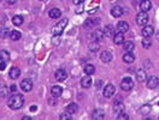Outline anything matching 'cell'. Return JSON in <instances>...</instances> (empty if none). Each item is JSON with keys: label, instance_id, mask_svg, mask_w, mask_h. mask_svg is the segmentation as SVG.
I'll return each instance as SVG.
<instances>
[{"label": "cell", "instance_id": "obj_1", "mask_svg": "<svg viewBox=\"0 0 159 120\" xmlns=\"http://www.w3.org/2000/svg\"><path fill=\"white\" fill-rule=\"evenodd\" d=\"M24 105V97L22 94H13L12 96L9 97L7 101V106L11 109H19Z\"/></svg>", "mask_w": 159, "mask_h": 120}, {"label": "cell", "instance_id": "obj_2", "mask_svg": "<svg viewBox=\"0 0 159 120\" xmlns=\"http://www.w3.org/2000/svg\"><path fill=\"white\" fill-rule=\"evenodd\" d=\"M68 25V19L66 18H63L60 19V22H58L57 24L52 28V35L53 36H58V35H60V34L64 31V29H65V27Z\"/></svg>", "mask_w": 159, "mask_h": 120}, {"label": "cell", "instance_id": "obj_3", "mask_svg": "<svg viewBox=\"0 0 159 120\" xmlns=\"http://www.w3.org/2000/svg\"><path fill=\"white\" fill-rule=\"evenodd\" d=\"M133 87H134V82H133V79H131L130 77L123 78V81L121 82V88H122V90L129 91Z\"/></svg>", "mask_w": 159, "mask_h": 120}, {"label": "cell", "instance_id": "obj_4", "mask_svg": "<svg viewBox=\"0 0 159 120\" xmlns=\"http://www.w3.org/2000/svg\"><path fill=\"white\" fill-rule=\"evenodd\" d=\"M148 19H150L148 15H147V12H144V11L138 13V16H136V23L139 25H146Z\"/></svg>", "mask_w": 159, "mask_h": 120}, {"label": "cell", "instance_id": "obj_5", "mask_svg": "<svg viewBox=\"0 0 159 120\" xmlns=\"http://www.w3.org/2000/svg\"><path fill=\"white\" fill-rule=\"evenodd\" d=\"M54 77H56V79L58 82H63V81H65V79L68 78V73H66V71L64 70V68H59V70L56 71Z\"/></svg>", "mask_w": 159, "mask_h": 120}, {"label": "cell", "instance_id": "obj_6", "mask_svg": "<svg viewBox=\"0 0 159 120\" xmlns=\"http://www.w3.org/2000/svg\"><path fill=\"white\" fill-rule=\"evenodd\" d=\"M115 91H116V88H115V85L112 84H107L106 87L104 88V96L105 97H112L113 94H115Z\"/></svg>", "mask_w": 159, "mask_h": 120}, {"label": "cell", "instance_id": "obj_7", "mask_svg": "<svg viewBox=\"0 0 159 120\" xmlns=\"http://www.w3.org/2000/svg\"><path fill=\"white\" fill-rule=\"evenodd\" d=\"M159 85V79L156 76H150L148 79H147V87L150 89H154Z\"/></svg>", "mask_w": 159, "mask_h": 120}, {"label": "cell", "instance_id": "obj_8", "mask_svg": "<svg viewBox=\"0 0 159 120\" xmlns=\"http://www.w3.org/2000/svg\"><path fill=\"white\" fill-rule=\"evenodd\" d=\"M21 89L23 91H25V93H28V91H30L33 89V82L30 81V79H23L22 83H21Z\"/></svg>", "mask_w": 159, "mask_h": 120}, {"label": "cell", "instance_id": "obj_9", "mask_svg": "<svg viewBox=\"0 0 159 120\" xmlns=\"http://www.w3.org/2000/svg\"><path fill=\"white\" fill-rule=\"evenodd\" d=\"M116 29H117V31H118V32H123V34H124V32H127L129 30V24H128L127 22H124V21L118 22Z\"/></svg>", "mask_w": 159, "mask_h": 120}, {"label": "cell", "instance_id": "obj_10", "mask_svg": "<svg viewBox=\"0 0 159 120\" xmlns=\"http://www.w3.org/2000/svg\"><path fill=\"white\" fill-rule=\"evenodd\" d=\"M140 9L144 11V12H148V11L152 9V3L151 0H141L140 3Z\"/></svg>", "mask_w": 159, "mask_h": 120}, {"label": "cell", "instance_id": "obj_11", "mask_svg": "<svg viewBox=\"0 0 159 120\" xmlns=\"http://www.w3.org/2000/svg\"><path fill=\"white\" fill-rule=\"evenodd\" d=\"M92 84H93V81H92V78H91V76L89 75H87V76H85L83 78L81 79V85L83 88H91L92 87Z\"/></svg>", "mask_w": 159, "mask_h": 120}, {"label": "cell", "instance_id": "obj_12", "mask_svg": "<svg viewBox=\"0 0 159 120\" xmlns=\"http://www.w3.org/2000/svg\"><path fill=\"white\" fill-rule=\"evenodd\" d=\"M153 34H154V28H153L152 25H146L144 27V29H142V35L145 37H151Z\"/></svg>", "mask_w": 159, "mask_h": 120}, {"label": "cell", "instance_id": "obj_13", "mask_svg": "<svg viewBox=\"0 0 159 120\" xmlns=\"http://www.w3.org/2000/svg\"><path fill=\"white\" fill-rule=\"evenodd\" d=\"M65 112H68L69 114H75V113H77L78 112V105L77 103H70V105H68L66 106V108H65Z\"/></svg>", "mask_w": 159, "mask_h": 120}, {"label": "cell", "instance_id": "obj_14", "mask_svg": "<svg viewBox=\"0 0 159 120\" xmlns=\"http://www.w3.org/2000/svg\"><path fill=\"white\" fill-rule=\"evenodd\" d=\"M100 59H101L103 62H110L112 60V54L109 50H104V52L100 54Z\"/></svg>", "mask_w": 159, "mask_h": 120}, {"label": "cell", "instance_id": "obj_15", "mask_svg": "<svg viewBox=\"0 0 159 120\" xmlns=\"http://www.w3.org/2000/svg\"><path fill=\"white\" fill-rule=\"evenodd\" d=\"M99 22H100L99 18H89L85 22V27L86 28H94L99 24Z\"/></svg>", "mask_w": 159, "mask_h": 120}, {"label": "cell", "instance_id": "obj_16", "mask_svg": "<svg viewBox=\"0 0 159 120\" xmlns=\"http://www.w3.org/2000/svg\"><path fill=\"white\" fill-rule=\"evenodd\" d=\"M92 36H93V38L95 40V41H101V40L105 37L104 30H101V29H97L95 31H94V32L92 34Z\"/></svg>", "mask_w": 159, "mask_h": 120}, {"label": "cell", "instance_id": "obj_17", "mask_svg": "<svg viewBox=\"0 0 159 120\" xmlns=\"http://www.w3.org/2000/svg\"><path fill=\"white\" fill-rule=\"evenodd\" d=\"M9 75H10V78H12V79H17V78L19 77V75H21V70H19L18 67L13 66V67L10 70Z\"/></svg>", "mask_w": 159, "mask_h": 120}, {"label": "cell", "instance_id": "obj_18", "mask_svg": "<svg viewBox=\"0 0 159 120\" xmlns=\"http://www.w3.org/2000/svg\"><path fill=\"white\" fill-rule=\"evenodd\" d=\"M135 60V55L131 52H127L124 55H123V61L127 62V64H131Z\"/></svg>", "mask_w": 159, "mask_h": 120}, {"label": "cell", "instance_id": "obj_19", "mask_svg": "<svg viewBox=\"0 0 159 120\" xmlns=\"http://www.w3.org/2000/svg\"><path fill=\"white\" fill-rule=\"evenodd\" d=\"M113 42L116 44H121L124 42V36H123V32H118L117 31L115 35H113Z\"/></svg>", "mask_w": 159, "mask_h": 120}, {"label": "cell", "instance_id": "obj_20", "mask_svg": "<svg viewBox=\"0 0 159 120\" xmlns=\"http://www.w3.org/2000/svg\"><path fill=\"white\" fill-rule=\"evenodd\" d=\"M111 15L112 17H121L123 15V9L121 6H113L111 9Z\"/></svg>", "mask_w": 159, "mask_h": 120}, {"label": "cell", "instance_id": "obj_21", "mask_svg": "<svg viewBox=\"0 0 159 120\" xmlns=\"http://www.w3.org/2000/svg\"><path fill=\"white\" fill-rule=\"evenodd\" d=\"M48 16L51 17V18H53V19H57V18H60L62 12H60L59 9H52L48 12Z\"/></svg>", "mask_w": 159, "mask_h": 120}, {"label": "cell", "instance_id": "obj_22", "mask_svg": "<svg viewBox=\"0 0 159 120\" xmlns=\"http://www.w3.org/2000/svg\"><path fill=\"white\" fill-rule=\"evenodd\" d=\"M62 94H63V88L62 87H59V85L52 87V95L54 96V97H59Z\"/></svg>", "mask_w": 159, "mask_h": 120}, {"label": "cell", "instance_id": "obj_23", "mask_svg": "<svg viewBox=\"0 0 159 120\" xmlns=\"http://www.w3.org/2000/svg\"><path fill=\"white\" fill-rule=\"evenodd\" d=\"M10 94V89L5 84L0 85V97H7Z\"/></svg>", "mask_w": 159, "mask_h": 120}, {"label": "cell", "instance_id": "obj_24", "mask_svg": "<svg viewBox=\"0 0 159 120\" xmlns=\"http://www.w3.org/2000/svg\"><path fill=\"white\" fill-rule=\"evenodd\" d=\"M123 48H124L125 52H133L135 48V44L131 41H125V42H123Z\"/></svg>", "mask_w": 159, "mask_h": 120}, {"label": "cell", "instance_id": "obj_25", "mask_svg": "<svg viewBox=\"0 0 159 120\" xmlns=\"http://www.w3.org/2000/svg\"><path fill=\"white\" fill-rule=\"evenodd\" d=\"M9 36L11 40H13V41H18V40L22 37V34L18 30H12V31H10Z\"/></svg>", "mask_w": 159, "mask_h": 120}, {"label": "cell", "instance_id": "obj_26", "mask_svg": "<svg viewBox=\"0 0 159 120\" xmlns=\"http://www.w3.org/2000/svg\"><path fill=\"white\" fill-rule=\"evenodd\" d=\"M104 34H105V36H107V37H111L115 35V31H113V27L112 25H106L104 28Z\"/></svg>", "mask_w": 159, "mask_h": 120}, {"label": "cell", "instance_id": "obj_27", "mask_svg": "<svg viewBox=\"0 0 159 120\" xmlns=\"http://www.w3.org/2000/svg\"><path fill=\"white\" fill-rule=\"evenodd\" d=\"M92 118L94 120H99V119H104V111L101 109H95L92 113Z\"/></svg>", "mask_w": 159, "mask_h": 120}, {"label": "cell", "instance_id": "obj_28", "mask_svg": "<svg viewBox=\"0 0 159 120\" xmlns=\"http://www.w3.org/2000/svg\"><path fill=\"white\" fill-rule=\"evenodd\" d=\"M146 77H147V75H146L145 70H138V72H136V79H138V82H145L146 81Z\"/></svg>", "mask_w": 159, "mask_h": 120}, {"label": "cell", "instance_id": "obj_29", "mask_svg": "<svg viewBox=\"0 0 159 120\" xmlns=\"http://www.w3.org/2000/svg\"><path fill=\"white\" fill-rule=\"evenodd\" d=\"M23 17L22 16H19V15H16V16H13L12 17V23L16 25V27H19V25H22L23 24Z\"/></svg>", "mask_w": 159, "mask_h": 120}, {"label": "cell", "instance_id": "obj_30", "mask_svg": "<svg viewBox=\"0 0 159 120\" xmlns=\"http://www.w3.org/2000/svg\"><path fill=\"white\" fill-rule=\"evenodd\" d=\"M113 111L115 113H122V112H124V105L122 103V102H115V105H113Z\"/></svg>", "mask_w": 159, "mask_h": 120}, {"label": "cell", "instance_id": "obj_31", "mask_svg": "<svg viewBox=\"0 0 159 120\" xmlns=\"http://www.w3.org/2000/svg\"><path fill=\"white\" fill-rule=\"evenodd\" d=\"M83 70H85V73H86V75H93V73L94 72H95V67H94L93 65H91V64H87L86 66H85V68H83Z\"/></svg>", "mask_w": 159, "mask_h": 120}, {"label": "cell", "instance_id": "obj_32", "mask_svg": "<svg viewBox=\"0 0 159 120\" xmlns=\"http://www.w3.org/2000/svg\"><path fill=\"white\" fill-rule=\"evenodd\" d=\"M0 59H1V61H7L10 59V53L7 52V50H0Z\"/></svg>", "mask_w": 159, "mask_h": 120}, {"label": "cell", "instance_id": "obj_33", "mask_svg": "<svg viewBox=\"0 0 159 120\" xmlns=\"http://www.w3.org/2000/svg\"><path fill=\"white\" fill-rule=\"evenodd\" d=\"M9 34H10V31H9V29L6 27H4V28H0V37H6V36H9Z\"/></svg>", "mask_w": 159, "mask_h": 120}, {"label": "cell", "instance_id": "obj_34", "mask_svg": "<svg viewBox=\"0 0 159 120\" xmlns=\"http://www.w3.org/2000/svg\"><path fill=\"white\" fill-rule=\"evenodd\" d=\"M150 111H151V106H147V105H145V106H142L140 108L141 114H147V113H150Z\"/></svg>", "mask_w": 159, "mask_h": 120}, {"label": "cell", "instance_id": "obj_35", "mask_svg": "<svg viewBox=\"0 0 159 120\" xmlns=\"http://www.w3.org/2000/svg\"><path fill=\"white\" fill-rule=\"evenodd\" d=\"M99 47L100 46L97 42H92L89 44V50H92V52H97V50H99Z\"/></svg>", "mask_w": 159, "mask_h": 120}, {"label": "cell", "instance_id": "obj_36", "mask_svg": "<svg viewBox=\"0 0 159 120\" xmlns=\"http://www.w3.org/2000/svg\"><path fill=\"white\" fill-rule=\"evenodd\" d=\"M151 41H150V37H145L144 40H142V46L145 48H150L151 47Z\"/></svg>", "mask_w": 159, "mask_h": 120}, {"label": "cell", "instance_id": "obj_37", "mask_svg": "<svg viewBox=\"0 0 159 120\" xmlns=\"http://www.w3.org/2000/svg\"><path fill=\"white\" fill-rule=\"evenodd\" d=\"M117 119H118V120H128L129 119V115H128L127 113L122 112V113H119L118 115H117Z\"/></svg>", "mask_w": 159, "mask_h": 120}, {"label": "cell", "instance_id": "obj_38", "mask_svg": "<svg viewBox=\"0 0 159 120\" xmlns=\"http://www.w3.org/2000/svg\"><path fill=\"white\" fill-rule=\"evenodd\" d=\"M60 120H70L71 119V114H69L68 112H65V113H63V114H60Z\"/></svg>", "mask_w": 159, "mask_h": 120}, {"label": "cell", "instance_id": "obj_39", "mask_svg": "<svg viewBox=\"0 0 159 120\" xmlns=\"http://www.w3.org/2000/svg\"><path fill=\"white\" fill-rule=\"evenodd\" d=\"M6 68V61H1L0 62V71H4Z\"/></svg>", "mask_w": 159, "mask_h": 120}, {"label": "cell", "instance_id": "obj_40", "mask_svg": "<svg viewBox=\"0 0 159 120\" xmlns=\"http://www.w3.org/2000/svg\"><path fill=\"white\" fill-rule=\"evenodd\" d=\"M83 1H85V0H74V4L75 5H80V4H82Z\"/></svg>", "mask_w": 159, "mask_h": 120}, {"label": "cell", "instance_id": "obj_41", "mask_svg": "<svg viewBox=\"0 0 159 120\" xmlns=\"http://www.w3.org/2000/svg\"><path fill=\"white\" fill-rule=\"evenodd\" d=\"M101 85H103V82H101V81H98V83H97V88L100 89V88H101Z\"/></svg>", "mask_w": 159, "mask_h": 120}, {"label": "cell", "instance_id": "obj_42", "mask_svg": "<svg viewBox=\"0 0 159 120\" xmlns=\"http://www.w3.org/2000/svg\"><path fill=\"white\" fill-rule=\"evenodd\" d=\"M17 1V0H6V3L7 4H10V5H12V4H15Z\"/></svg>", "mask_w": 159, "mask_h": 120}, {"label": "cell", "instance_id": "obj_43", "mask_svg": "<svg viewBox=\"0 0 159 120\" xmlns=\"http://www.w3.org/2000/svg\"><path fill=\"white\" fill-rule=\"evenodd\" d=\"M10 90H11V91H16V85H11Z\"/></svg>", "mask_w": 159, "mask_h": 120}, {"label": "cell", "instance_id": "obj_44", "mask_svg": "<svg viewBox=\"0 0 159 120\" xmlns=\"http://www.w3.org/2000/svg\"><path fill=\"white\" fill-rule=\"evenodd\" d=\"M30 111H32V112H35V111H36V106H32V107H30Z\"/></svg>", "mask_w": 159, "mask_h": 120}, {"label": "cell", "instance_id": "obj_45", "mask_svg": "<svg viewBox=\"0 0 159 120\" xmlns=\"http://www.w3.org/2000/svg\"><path fill=\"white\" fill-rule=\"evenodd\" d=\"M97 10H98V9H94V10H92V11H89V13L92 15V13H94V12H97Z\"/></svg>", "mask_w": 159, "mask_h": 120}, {"label": "cell", "instance_id": "obj_46", "mask_svg": "<svg viewBox=\"0 0 159 120\" xmlns=\"http://www.w3.org/2000/svg\"><path fill=\"white\" fill-rule=\"evenodd\" d=\"M23 119L24 120H32V118H29V117H23Z\"/></svg>", "mask_w": 159, "mask_h": 120}, {"label": "cell", "instance_id": "obj_47", "mask_svg": "<svg viewBox=\"0 0 159 120\" xmlns=\"http://www.w3.org/2000/svg\"><path fill=\"white\" fill-rule=\"evenodd\" d=\"M0 1H1V0H0Z\"/></svg>", "mask_w": 159, "mask_h": 120}, {"label": "cell", "instance_id": "obj_48", "mask_svg": "<svg viewBox=\"0 0 159 120\" xmlns=\"http://www.w3.org/2000/svg\"><path fill=\"white\" fill-rule=\"evenodd\" d=\"M158 105H159V103H158Z\"/></svg>", "mask_w": 159, "mask_h": 120}]
</instances>
